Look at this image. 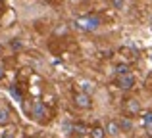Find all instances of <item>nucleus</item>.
Segmentation results:
<instances>
[{"instance_id":"nucleus-19","label":"nucleus","mask_w":152,"mask_h":138,"mask_svg":"<svg viewBox=\"0 0 152 138\" xmlns=\"http://www.w3.org/2000/svg\"><path fill=\"white\" fill-rule=\"evenodd\" d=\"M0 52H2V46H0Z\"/></svg>"},{"instance_id":"nucleus-16","label":"nucleus","mask_w":152,"mask_h":138,"mask_svg":"<svg viewBox=\"0 0 152 138\" xmlns=\"http://www.w3.org/2000/svg\"><path fill=\"white\" fill-rule=\"evenodd\" d=\"M10 46H12V48H15V50H19V48H21V42H19V40H12Z\"/></svg>"},{"instance_id":"nucleus-15","label":"nucleus","mask_w":152,"mask_h":138,"mask_svg":"<svg viewBox=\"0 0 152 138\" xmlns=\"http://www.w3.org/2000/svg\"><path fill=\"white\" fill-rule=\"evenodd\" d=\"M112 4H114L115 10H121L123 8V0H112Z\"/></svg>"},{"instance_id":"nucleus-11","label":"nucleus","mask_w":152,"mask_h":138,"mask_svg":"<svg viewBox=\"0 0 152 138\" xmlns=\"http://www.w3.org/2000/svg\"><path fill=\"white\" fill-rule=\"evenodd\" d=\"M142 125L152 131V111H146L145 113V117H142Z\"/></svg>"},{"instance_id":"nucleus-4","label":"nucleus","mask_w":152,"mask_h":138,"mask_svg":"<svg viewBox=\"0 0 152 138\" xmlns=\"http://www.w3.org/2000/svg\"><path fill=\"white\" fill-rule=\"evenodd\" d=\"M73 104L77 105V108H81V109H89L91 105H93V102H91V96H89V94L77 92L73 96Z\"/></svg>"},{"instance_id":"nucleus-12","label":"nucleus","mask_w":152,"mask_h":138,"mask_svg":"<svg viewBox=\"0 0 152 138\" xmlns=\"http://www.w3.org/2000/svg\"><path fill=\"white\" fill-rule=\"evenodd\" d=\"M8 121H10V111L8 109H0V125H6Z\"/></svg>"},{"instance_id":"nucleus-2","label":"nucleus","mask_w":152,"mask_h":138,"mask_svg":"<svg viewBox=\"0 0 152 138\" xmlns=\"http://www.w3.org/2000/svg\"><path fill=\"white\" fill-rule=\"evenodd\" d=\"M31 115H33L35 121H45L46 117H48V109H46V105L42 104V102H33V109H31Z\"/></svg>"},{"instance_id":"nucleus-6","label":"nucleus","mask_w":152,"mask_h":138,"mask_svg":"<svg viewBox=\"0 0 152 138\" xmlns=\"http://www.w3.org/2000/svg\"><path fill=\"white\" fill-rule=\"evenodd\" d=\"M119 132H121V129H119L118 121H108V123H106V134L115 136V134H119Z\"/></svg>"},{"instance_id":"nucleus-10","label":"nucleus","mask_w":152,"mask_h":138,"mask_svg":"<svg viewBox=\"0 0 152 138\" xmlns=\"http://www.w3.org/2000/svg\"><path fill=\"white\" fill-rule=\"evenodd\" d=\"M93 88H94L93 82H89V81H83L81 82V92L83 94H91V92H93Z\"/></svg>"},{"instance_id":"nucleus-1","label":"nucleus","mask_w":152,"mask_h":138,"mask_svg":"<svg viewBox=\"0 0 152 138\" xmlns=\"http://www.w3.org/2000/svg\"><path fill=\"white\" fill-rule=\"evenodd\" d=\"M75 27H77L79 31H85V33H93V31H96L98 27H100V17L94 15V14L77 17L75 19Z\"/></svg>"},{"instance_id":"nucleus-13","label":"nucleus","mask_w":152,"mask_h":138,"mask_svg":"<svg viewBox=\"0 0 152 138\" xmlns=\"http://www.w3.org/2000/svg\"><path fill=\"white\" fill-rule=\"evenodd\" d=\"M118 123H119V129H121V131H129V129L133 127L131 119H121V121H118Z\"/></svg>"},{"instance_id":"nucleus-9","label":"nucleus","mask_w":152,"mask_h":138,"mask_svg":"<svg viewBox=\"0 0 152 138\" xmlns=\"http://www.w3.org/2000/svg\"><path fill=\"white\" fill-rule=\"evenodd\" d=\"M71 131L75 132V136H83L87 132V129H85L83 123H75V125H71Z\"/></svg>"},{"instance_id":"nucleus-5","label":"nucleus","mask_w":152,"mask_h":138,"mask_svg":"<svg viewBox=\"0 0 152 138\" xmlns=\"http://www.w3.org/2000/svg\"><path fill=\"white\" fill-rule=\"evenodd\" d=\"M123 109H125V113H129V115H137V113L141 111V104H139V100L131 98V100H125Z\"/></svg>"},{"instance_id":"nucleus-14","label":"nucleus","mask_w":152,"mask_h":138,"mask_svg":"<svg viewBox=\"0 0 152 138\" xmlns=\"http://www.w3.org/2000/svg\"><path fill=\"white\" fill-rule=\"evenodd\" d=\"M0 138H15V134H14V131H4L0 134Z\"/></svg>"},{"instance_id":"nucleus-18","label":"nucleus","mask_w":152,"mask_h":138,"mask_svg":"<svg viewBox=\"0 0 152 138\" xmlns=\"http://www.w3.org/2000/svg\"><path fill=\"white\" fill-rule=\"evenodd\" d=\"M73 138H83V136H73Z\"/></svg>"},{"instance_id":"nucleus-7","label":"nucleus","mask_w":152,"mask_h":138,"mask_svg":"<svg viewBox=\"0 0 152 138\" xmlns=\"http://www.w3.org/2000/svg\"><path fill=\"white\" fill-rule=\"evenodd\" d=\"M131 73V67L127 64H118L115 65V75L118 77H121V75H129Z\"/></svg>"},{"instance_id":"nucleus-17","label":"nucleus","mask_w":152,"mask_h":138,"mask_svg":"<svg viewBox=\"0 0 152 138\" xmlns=\"http://www.w3.org/2000/svg\"><path fill=\"white\" fill-rule=\"evenodd\" d=\"M2 77H4V67L0 65V79H2Z\"/></svg>"},{"instance_id":"nucleus-3","label":"nucleus","mask_w":152,"mask_h":138,"mask_svg":"<svg viewBox=\"0 0 152 138\" xmlns=\"http://www.w3.org/2000/svg\"><path fill=\"white\" fill-rule=\"evenodd\" d=\"M115 85H118L121 90H131L135 86V77L131 73L129 75H121V77L115 79Z\"/></svg>"},{"instance_id":"nucleus-8","label":"nucleus","mask_w":152,"mask_h":138,"mask_svg":"<svg viewBox=\"0 0 152 138\" xmlns=\"http://www.w3.org/2000/svg\"><path fill=\"white\" fill-rule=\"evenodd\" d=\"M106 136V129H102V127H93L91 129V138H104Z\"/></svg>"}]
</instances>
